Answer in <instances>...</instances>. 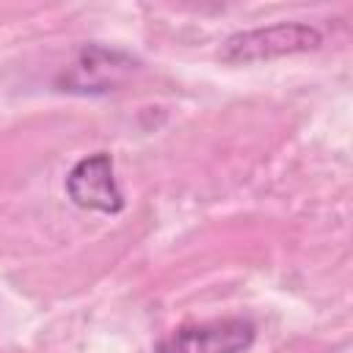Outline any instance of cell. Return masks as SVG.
Wrapping results in <instances>:
<instances>
[{
  "mask_svg": "<svg viewBox=\"0 0 353 353\" xmlns=\"http://www.w3.org/2000/svg\"><path fill=\"white\" fill-rule=\"evenodd\" d=\"M323 36L317 28L306 22H279L268 28H254V30H240L226 39L221 55L226 61H268L279 55H292V52H306L320 47Z\"/></svg>",
  "mask_w": 353,
  "mask_h": 353,
  "instance_id": "6da1fadb",
  "label": "cell"
},
{
  "mask_svg": "<svg viewBox=\"0 0 353 353\" xmlns=\"http://www.w3.org/2000/svg\"><path fill=\"white\" fill-rule=\"evenodd\" d=\"M254 336L256 325L248 317H218L174 328L154 345V353H243Z\"/></svg>",
  "mask_w": 353,
  "mask_h": 353,
  "instance_id": "7a4b0ae2",
  "label": "cell"
},
{
  "mask_svg": "<svg viewBox=\"0 0 353 353\" xmlns=\"http://www.w3.org/2000/svg\"><path fill=\"white\" fill-rule=\"evenodd\" d=\"M66 193L80 210H94L105 215H116L124 210V193L119 188L108 152H97L77 160L66 174Z\"/></svg>",
  "mask_w": 353,
  "mask_h": 353,
  "instance_id": "3957f363",
  "label": "cell"
}]
</instances>
